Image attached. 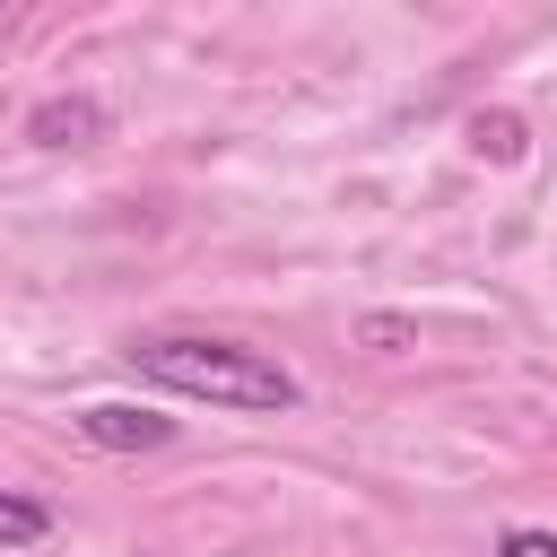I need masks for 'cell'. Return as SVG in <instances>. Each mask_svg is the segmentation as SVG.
Returning a JSON list of instances; mask_svg holds the SVG:
<instances>
[{
	"instance_id": "cell-1",
	"label": "cell",
	"mask_w": 557,
	"mask_h": 557,
	"mask_svg": "<svg viewBox=\"0 0 557 557\" xmlns=\"http://www.w3.org/2000/svg\"><path fill=\"white\" fill-rule=\"evenodd\" d=\"M122 357H131L139 383L183 392V400H209V409H296L305 400V383L270 348L218 339V331H139Z\"/></svg>"
},
{
	"instance_id": "cell-6",
	"label": "cell",
	"mask_w": 557,
	"mask_h": 557,
	"mask_svg": "<svg viewBox=\"0 0 557 557\" xmlns=\"http://www.w3.org/2000/svg\"><path fill=\"white\" fill-rule=\"evenodd\" d=\"M496 557H557V531H531V522H513V531L496 540Z\"/></svg>"
},
{
	"instance_id": "cell-7",
	"label": "cell",
	"mask_w": 557,
	"mask_h": 557,
	"mask_svg": "<svg viewBox=\"0 0 557 557\" xmlns=\"http://www.w3.org/2000/svg\"><path fill=\"white\" fill-rule=\"evenodd\" d=\"M357 339H374V348H409V322H392V313H374V322H357Z\"/></svg>"
},
{
	"instance_id": "cell-4",
	"label": "cell",
	"mask_w": 557,
	"mask_h": 557,
	"mask_svg": "<svg viewBox=\"0 0 557 557\" xmlns=\"http://www.w3.org/2000/svg\"><path fill=\"white\" fill-rule=\"evenodd\" d=\"M470 148H479L487 165H522V157H531V122L505 113V104H479V113H470Z\"/></svg>"
},
{
	"instance_id": "cell-2",
	"label": "cell",
	"mask_w": 557,
	"mask_h": 557,
	"mask_svg": "<svg viewBox=\"0 0 557 557\" xmlns=\"http://www.w3.org/2000/svg\"><path fill=\"white\" fill-rule=\"evenodd\" d=\"M70 426H78L96 453H157V444H174V418H165V409H139V400H87Z\"/></svg>"
},
{
	"instance_id": "cell-5",
	"label": "cell",
	"mask_w": 557,
	"mask_h": 557,
	"mask_svg": "<svg viewBox=\"0 0 557 557\" xmlns=\"http://www.w3.org/2000/svg\"><path fill=\"white\" fill-rule=\"evenodd\" d=\"M44 540H52V505L0 496V548H44Z\"/></svg>"
},
{
	"instance_id": "cell-3",
	"label": "cell",
	"mask_w": 557,
	"mask_h": 557,
	"mask_svg": "<svg viewBox=\"0 0 557 557\" xmlns=\"http://www.w3.org/2000/svg\"><path fill=\"white\" fill-rule=\"evenodd\" d=\"M104 131H113V113H104L87 87H70V96H44V104L26 113V139H35V148H96Z\"/></svg>"
}]
</instances>
